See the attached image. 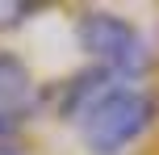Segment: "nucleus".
<instances>
[{
	"instance_id": "f257e3e1",
	"label": "nucleus",
	"mask_w": 159,
	"mask_h": 155,
	"mask_svg": "<svg viewBox=\"0 0 159 155\" xmlns=\"http://www.w3.org/2000/svg\"><path fill=\"white\" fill-rule=\"evenodd\" d=\"M155 117H159V97L151 88L113 80L80 109L75 126L92 155H121L151 130Z\"/></svg>"
},
{
	"instance_id": "f03ea898",
	"label": "nucleus",
	"mask_w": 159,
	"mask_h": 155,
	"mask_svg": "<svg viewBox=\"0 0 159 155\" xmlns=\"http://www.w3.org/2000/svg\"><path fill=\"white\" fill-rule=\"evenodd\" d=\"M75 38H80V46H84V55L92 59L105 75H113V80H121V84L143 80V75L151 71V63H155L147 38L117 13H101V8L80 13Z\"/></svg>"
},
{
	"instance_id": "7ed1b4c3",
	"label": "nucleus",
	"mask_w": 159,
	"mask_h": 155,
	"mask_svg": "<svg viewBox=\"0 0 159 155\" xmlns=\"http://www.w3.org/2000/svg\"><path fill=\"white\" fill-rule=\"evenodd\" d=\"M34 105H38V92L25 59L0 50V143H13V134L30 122Z\"/></svg>"
},
{
	"instance_id": "20e7f679",
	"label": "nucleus",
	"mask_w": 159,
	"mask_h": 155,
	"mask_svg": "<svg viewBox=\"0 0 159 155\" xmlns=\"http://www.w3.org/2000/svg\"><path fill=\"white\" fill-rule=\"evenodd\" d=\"M42 4L38 0H0V34L4 30H17V25H25L30 17H38Z\"/></svg>"
},
{
	"instance_id": "39448f33",
	"label": "nucleus",
	"mask_w": 159,
	"mask_h": 155,
	"mask_svg": "<svg viewBox=\"0 0 159 155\" xmlns=\"http://www.w3.org/2000/svg\"><path fill=\"white\" fill-rule=\"evenodd\" d=\"M0 155H21V151H17L13 143H0Z\"/></svg>"
}]
</instances>
